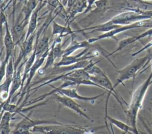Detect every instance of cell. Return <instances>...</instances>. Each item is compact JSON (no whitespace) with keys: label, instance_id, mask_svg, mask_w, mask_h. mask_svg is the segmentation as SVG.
I'll return each instance as SVG.
<instances>
[{"label":"cell","instance_id":"30bf717a","mask_svg":"<svg viewBox=\"0 0 152 134\" xmlns=\"http://www.w3.org/2000/svg\"><path fill=\"white\" fill-rule=\"evenodd\" d=\"M4 25L5 34L4 37V44L5 50V55L4 59L1 62L0 67L6 68L10 59L12 57V54L15 46V44L11 34V31L9 29L7 20L5 21Z\"/></svg>","mask_w":152,"mask_h":134},{"label":"cell","instance_id":"6da1fadb","mask_svg":"<svg viewBox=\"0 0 152 134\" xmlns=\"http://www.w3.org/2000/svg\"><path fill=\"white\" fill-rule=\"evenodd\" d=\"M152 84V72L147 78L140 85H139L132 92L130 104L128 108L124 110L126 123L135 129H138L137 126V119L138 112L142 107V103L145 95L150 85Z\"/></svg>","mask_w":152,"mask_h":134},{"label":"cell","instance_id":"52a82bcc","mask_svg":"<svg viewBox=\"0 0 152 134\" xmlns=\"http://www.w3.org/2000/svg\"><path fill=\"white\" fill-rule=\"evenodd\" d=\"M14 61L12 56L7 63L4 81H2L1 84V98L2 100V101L1 102L6 101L9 98L10 88L14 78Z\"/></svg>","mask_w":152,"mask_h":134},{"label":"cell","instance_id":"9c48e42d","mask_svg":"<svg viewBox=\"0 0 152 134\" xmlns=\"http://www.w3.org/2000/svg\"><path fill=\"white\" fill-rule=\"evenodd\" d=\"M89 49L90 48L84 49L83 51H81V52L75 55H71L69 56L62 57L59 62L54 64L53 67L68 66L77 63L83 60H88L89 59L96 56V54L94 52H88Z\"/></svg>","mask_w":152,"mask_h":134},{"label":"cell","instance_id":"e0dca14e","mask_svg":"<svg viewBox=\"0 0 152 134\" xmlns=\"http://www.w3.org/2000/svg\"><path fill=\"white\" fill-rule=\"evenodd\" d=\"M15 114L10 111H4L1 113V119L0 122V133L10 134V122L15 119Z\"/></svg>","mask_w":152,"mask_h":134},{"label":"cell","instance_id":"603a6c76","mask_svg":"<svg viewBox=\"0 0 152 134\" xmlns=\"http://www.w3.org/2000/svg\"><path fill=\"white\" fill-rule=\"evenodd\" d=\"M151 113H152V109H151ZM149 125H152V121L149 123Z\"/></svg>","mask_w":152,"mask_h":134},{"label":"cell","instance_id":"8992f818","mask_svg":"<svg viewBox=\"0 0 152 134\" xmlns=\"http://www.w3.org/2000/svg\"><path fill=\"white\" fill-rule=\"evenodd\" d=\"M21 115L23 116V119L16 125L12 131L13 134H21L26 131H31V129L36 126L62 123L55 120L32 119L28 115L24 116L23 114Z\"/></svg>","mask_w":152,"mask_h":134},{"label":"cell","instance_id":"d6986e66","mask_svg":"<svg viewBox=\"0 0 152 134\" xmlns=\"http://www.w3.org/2000/svg\"><path fill=\"white\" fill-rule=\"evenodd\" d=\"M55 44V42L53 40L52 45L50 46V49H49V53L48 55V56L46 59L45 60V65L43 66V67L42 68V69L40 70L39 69V71H42V72L45 71L46 69L50 68V67H52V66L54 65L55 64V56H54V53H53V46Z\"/></svg>","mask_w":152,"mask_h":134},{"label":"cell","instance_id":"9a60e30c","mask_svg":"<svg viewBox=\"0 0 152 134\" xmlns=\"http://www.w3.org/2000/svg\"><path fill=\"white\" fill-rule=\"evenodd\" d=\"M29 20L23 19L22 21L15 24L11 30V34L15 43V46L17 45L23 39L24 40L25 36H23V33L25 27L28 24Z\"/></svg>","mask_w":152,"mask_h":134},{"label":"cell","instance_id":"7402d4cb","mask_svg":"<svg viewBox=\"0 0 152 134\" xmlns=\"http://www.w3.org/2000/svg\"><path fill=\"white\" fill-rule=\"evenodd\" d=\"M152 47V40H151V42H150L149 43H148L146 45H145V46H144L143 47H142L141 49H140V50H138V51H137V52H134V53H132V56H137V55L140 54V53H141L142 52L144 51L145 50H147V49H148V48H150V47Z\"/></svg>","mask_w":152,"mask_h":134},{"label":"cell","instance_id":"cb8c5ba5","mask_svg":"<svg viewBox=\"0 0 152 134\" xmlns=\"http://www.w3.org/2000/svg\"><path fill=\"white\" fill-rule=\"evenodd\" d=\"M150 62H151V68H152V59L151 60Z\"/></svg>","mask_w":152,"mask_h":134},{"label":"cell","instance_id":"44dd1931","mask_svg":"<svg viewBox=\"0 0 152 134\" xmlns=\"http://www.w3.org/2000/svg\"><path fill=\"white\" fill-rule=\"evenodd\" d=\"M95 9L92 10V12H104L108 8L109 4L107 0H99L94 2Z\"/></svg>","mask_w":152,"mask_h":134},{"label":"cell","instance_id":"ffe728a7","mask_svg":"<svg viewBox=\"0 0 152 134\" xmlns=\"http://www.w3.org/2000/svg\"><path fill=\"white\" fill-rule=\"evenodd\" d=\"M99 62H100V60L94 62L92 60H91L90 63L84 68L90 76H97L104 72L96 65V63Z\"/></svg>","mask_w":152,"mask_h":134},{"label":"cell","instance_id":"5bb4252c","mask_svg":"<svg viewBox=\"0 0 152 134\" xmlns=\"http://www.w3.org/2000/svg\"><path fill=\"white\" fill-rule=\"evenodd\" d=\"M90 46H91V44L88 42V40L78 42L75 40L74 37L72 36V40L70 43L69 44V45L65 49H64L63 56H67L71 55L75 51L80 49L90 48Z\"/></svg>","mask_w":152,"mask_h":134},{"label":"cell","instance_id":"7a4b0ae2","mask_svg":"<svg viewBox=\"0 0 152 134\" xmlns=\"http://www.w3.org/2000/svg\"><path fill=\"white\" fill-rule=\"evenodd\" d=\"M96 127L87 129L68 124H53L36 126L31 129V132L43 134H93Z\"/></svg>","mask_w":152,"mask_h":134},{"label":"cell","instance_id":"277c9868","mask_svg":"<svg viewBox=\"0 0 152 134\" xmlns=\"http://www.w3.org/2000/svg\"><path fill=\"white\" fill-rule=\"evenodd\" d=\"M149 56L150 54L141 58H137L125 67L119 70L118 71V76L117 77L116 81L113 85L114 88L115 89L120 84L124 85V82L125 81L131 78L134 79L136 75L141 70L142 71L145 69V67L148 65ZM141 72H140V73Z\"/></svg>","mask_w":152,"mask_h":134},{"label":"cell","instance_id":"3957f363","mask_svg":"<svg viewBox=\"0 0 152 134\" xmlns=\"http://www.w3.org/2000/svg\"><path fill=\"white\" fill-rule=\"evenodd\" d=\"M149 19H151V17L149 16L147 10L128 9L127 11L119 13L104 24L112 27H116L118 25H129L140 21Z\"/></svg>","mask_w":152,"mask_h":134},{"label":"cell","instance_id":"5b68a950","mask_svg":"<svg viewBox=\"0 0 152 134\" xmlns=\"http://www.w3.org/2000/svg\"><path fill=\"white\" fill-rule=\"evenodd\" d=\"M148 27L150 28H152V20H142L136 23H134L133 24H129V25H119L116 27V28L112 29L110 31H109L106 33H103L102 34L98 35L94 37L90 38L88 39V42L92 44L93 43L103 39H110L112 37H115L116 34L121 33L122 32H124L125 31L131 30L133 28H136L138 27Z\"/></svg>","mask_w":152,"mask_h":134},{"label":"cell","instance_id":"ac0fdd59","mask_svg":"<svg viewBox=\"0 0 152 134\" xmlns=\"http://www.w3.org/2000/svg\"><path fill=\"white\" fill-rule=\"evenodd\" d=\"M73 34L74 31L70 28L69 25L64 26L58 24L54 20H53L52 25V36L64 37L66 35H72Z\"/></svg>","mask_w":152,"mask_h":134},{"label":"cell","instance_id":"2e32d148","mask_svg":"<svg viewBox=\"0 0 152 134\" xmlns=\"http://www.w3.org/2000/svg\"><path fill=\"white\" fill-rule=\"evenodd\" d=\"M41 7H37L32 12L29 19L28 24L27 25V30L25 34L24 40L28 39L33 34L36 32L38 22V15Z\"/></svg>","mask_w":152,"mask_h":134},{"label":"cell","instance_id":"ba28073f","mask_svg":"<svg viewBox=\"0 0 152 134\" xmlns=\"http://www.w3.org/2000/svg\"><path fill=\"white\" fill-rule=\"evenodd\" d=\"M37 32V31H36ZM36 32L33 34L28 39L24 40L20 47V52L16 60L14 61L15 71L18 68L20 65L27 60L29 57L28 55L33 52L34 44V39H36Z\"/></svg>","mask_w":152,"mask_h":134},{"label":"cell","instance_id":"4fadbf2b","mask_svg":"<svg viewBox=\"0 0 152 134\" xmlns=\"http://www.w3.org/2000/svg\"><path fill=\"white\" fill-rule=\"evenodd\" d=\"M107 120L110 123V124L113 125L116 127L122 130L124 132H125L129 134H140L138 129H135L132 127L128 125L126 123H124L119 120H118L116 119H115L107 115V117L105 118V125L107 127L108 130H109V128L107 125Z\"/></svg>","mask_w":152,"mask_h":134},{"label":"cell","instance_id":"7c38bea8","mask_svg":"<svg viewBox=\"0 0 152 134\" xmlns=\"http://www.w3.org/2000/svg\"><path fill=\"white\" fill-rule=\"evenodd\" d=\"M152 36V28H149L148 30H146L145 31H144V32H143L141 34H137V35H135V36H134L125 38V39H122V40H121L119 42L118 46L115 49V50H113V52H112L111 53H110L109 54H108L106 56V57H109L110 56H112V55H113V54L117 53L118 52L121 50L122 49H123L124 47H125L128 45L131 44L133 43L134 42H135L137 40H139L141 39H143V38L148 37V36Z\"/></svg>","mask_w":152,"mask_h":134},{"label":"cell","instance_id":"8fae6325","mask_svg":"<svg viewBox=\"0 0 152 134\" xmlns=\"http://www.w3.org/2000/svg\"><path fill=\"white\" fill-rule=\"evenodd\" d=\"M54 95H55L56 101L59 104H61L62 106L70 110H72L80 116L86 118L89 121H92L91 119L82 110V109L84 108L83 106L78 104L72 98L64 95L58 94H55Z\"/></svg>","mask_w":152,"mask_h":134},{"label":"cell","instance_id":"d4e9b609","mask_svg":"<svg viewBox=\"0 0 152 134\" xmlns=\"http://www.w3.org/2000/svg\"><path fill=\"white\" fill-rule=\"evenodd\" d=\"M142 1H152V0H142Z\"/></svg>","mask_w":152,"mask_h":134}]
</instances>
